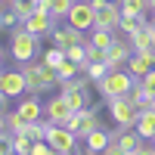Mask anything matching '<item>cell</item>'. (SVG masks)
<instances>
[{
	"instance_id": "obj_1",
	"label": "cell",
	"mask_w": 155,
	"mask_h": 155,
	"mask_svg": "<svg viewBox=\"0 0 155 155\" xmlns=\"http://www.w3.org/2000/svg\"><path fill=\"white\" fill-rule=\"evenodd\" d=\"M22 71H25V81H28V93H44V90H53V87H59V74H56V68H50L47 62L41 59V62H25L22 65Z\"/></svg>"
},
{
	"instance_id": "obj_2",
	"label": "cell",
	"mask_w": 155,
	"mask_h": 155,
	"mask_svg": "<svg viewBox=\"0 0 155 155\" xmlns=\"http://www.w3.org/2000/svg\"><path fill=\"white\" fill-rule=\"evenodd\" d=\"M9 53H12V59L16 62H31L37 53H41V37L37 34H31L25 25H16L12 28V34H9Z\"/></svg>"
},
{
	"instance_id": "obj_3",
	"label": "cell",
	"mask_w": 155,
	"mask_h": 155,
	"mask_svg": "<svg viewBox=\"0 0 155 155\" xmlns=\"http://www.w3.org/2000/svg\"><path fill=\"white\" fill-rule=\"evenodd\" d=\"M137 84V78L130 74V71H121V68H112L102 81L96 84V90H99V96L102 99H118V96H127L130 93V87Z\"/></svg>"
},
{
	"instance_id": "obj_4",
	"label": "cell",
	"mask_w": 155,
	"mask_h": 155,
	"mask_svg": "<svg viewBox=\"0 0 155 155\" xmlns=\"http://www.w3.org/2000/svg\"><path fill=\"white\" fill-rule=\"evenodd\" d=\"M65 22L71 28H78V31H93L96 28V6L90 0H74V6H71Z\"/></svg>"
},
{
	"instance_id": "obj_5",
	"label": "cell",
	"mask_w": 155,
	"mask_h": 155,
	"mask_svg": "<svg viewBox=\"0 0 155 155\" xmlns=\"http://www.w3.org/2000/svg\"><path fill=\"white\" fill-rule=\"evenodd\" d=\"M109 112L118 127H137V118H140V109L134 106L130 96H118V99H109Z\"/></svg>"
},
{
	"instance_id": "obj_6",
	"label": "cell",
	"mask_w": 155,
	"mask_h": 155,
	"mask_svg": "<svg viewBox=\"0 0 155 155\" xmlns=\"http://www.w3.org/2000/svg\"><path fill=\"white\" fill-rule=\"evenodd\" d=\"M0 90L16 99L22 93H28V81H25V71L22 68H0Z\"/></svg>"
},
{
	"instance_id": "obj_7",
	"label": "cell",
	"mask_w": 155,
	"mask_h": 155,
	"mask_svg": "<svg viewBox=\"0 0 155 155\" xmlns=\"http://www.w3.org/2000/svg\"><path fill=\"white\" fill-rule=\"evenodd\" d=\"M78 140H81V137H78L74 130H68L65 124H53V127L47 130V143L53 146L56 152H74V143H78Z\"/></svg>"
},
{
	"instance_id": "obj_8",
	"label": "cell",
	"mask_w": 155,
	"mask_h": 155,
	"mask_svg": "<svg viewBox=\"0 0 155 155\" xmlns=\"http://www.w3.org/2000/svg\"><path fill=\"white\" fill-rule=\"evenodd\" d=\"M118 25H121V3H112V0H106L102 6H96V28L118 31Z\"/></svg>"
},
{
	"instance_id": "obj_9",
	"label": "cell",
	"mask_w": 155,
	"mask_h": 155,
	"mask_svg": "<svg viewBox=\"0 0 155 155\" xmlns=\"http://www.w3.org/2000/svg\"><path fill=\"white\" fill-rule=\"evenodd\" d=\"M44 112H47V118L53 121V124H65V121L71 118V106H68V99L62 96V93L50 96V99H47V106H44Z\"/></svg>"
},
{
	"instance_id": "obj_10",
	"label": "cell",
	"mask_w": 155,
	"mask_h": 155,
	"mask_svg": "<svg viewBox=\"0 0 155 155\" xmlns=\"http://www.w3.org/2000/svg\"><path fill=\"white\" fill-rule=\"evenodd\" d=\"M84 34L87 31H78L71 25H65V28H53L50 31V41H53V47H59V50H68L71 44H87Z\"/></svg>"
},
{
	"instance_id": "obj_11",
	"label": "cell",
	"mask_w": 155,
	"mask_h": 155,
	"mask_svg": "<svg viewBox=\"0 0 155 155\" xmlns=\"http://www.w3.org/2000/svg\"><path fill=\"white\" fill-rule=\"evenodd\" d=\"M152 68H155V50H149V53H134L130 59H127V71H130L137 81L146 78Z\"/></svg>"
},
{
	"instance_id": "obj_12",
	"label": "cell",
	"mask_w": 155,
	"mask_h": 155,
	"mask_svg": "<svg viewBox=\"0 0 155 155\" xmlns=\"http://www.w3.org/2000/svg\"><path fill=\"white\" fill-rule=\"evenodd\" d=\"M22 25H25V28H28L31 34H37V37H47L50 31L56 28V19L50 16V12H34V16H28Z\"/></svg>"
},
{
	"instance_id": "obj_13",
	"label": "cell",
	"mask_w": 155,
	"mask_h": 155,
	"mask_svg": "<svg viewBox=\"0 0 155 155\" xmlns=\"http://www.w3.org/2000/svg\"><path fill=\"white\" fill-rule=\"evenodd\" d=\"M134 56V47L130 41H115L109 50H106V62H109V68H121L127 59Z\"/></svg>"
},
{
	"instance_id": "obj_14",
	"label": "cell",
	"mask_w": 155,
	"mask_h": 155,
	"mask_svg": "<svg viewBox=\"0 0 155 155\" xmlns=\"http://www.w3.org/2000/svg\"><path fill=\"white\" fill-rule=\"evenodd\" d=\"M16 112L22 115V118L25 121H41L44 118V106H41V99H37L34 93H28V96H25V99H19V106H16Z\"/></svg>"
},
{
	"instance_id": "obj_15",
	"label": "cell",
	"mask_w": 155,
	"mask_h": 155,
	"mask_svg": "<svg viewBox=\"0 0 155 155\" xmlns=\"http://www.w3.org/2000/svg\"><path fill=\"white\" fill-rule=\"evenodd\" d=\"M74 115H78V137H81V140H84L87 134H93L96 127H99V118H96V106H93V109L87 106V109H81V112H74Z\"/></svg>"
},
{
	"instance_id": "obj_16",
	"label": "cell",
	"mask_w": 155,
	"mask_h": 155,
	"mask_svg": "<svg viewBox=\"0 0 155 155\" xmlns=\"http://www.w3.org/2000/svg\"><path fill=\"white\" fill-rule=\"evenodd\" d=\"M109 143H112V130H102V127H96L93 134L84 137V146H87L90 152H96V155H102V149H106Z\"/></svg>"
},
{
	"instance_id": "obj_17",
	"label": "cell",
	"mask_w": 155,
	"mask_h": 155,
	"mask_svg": "<svg viewBox=\"0 0 155 155\" xmlns=\"http://www.w3.org/2000/svg\"><path fill=\"white\" fill-rule=\"evenodd\" d=\"M137 134L143 140H155V109H143L137 118Z\"/></svg>"
},
{
	"instance_id": "obj_18",
	"label": "cell",
	"mask_w": 155,
	"mask_h": 155,
	"mask_svg": "<svg viewBox=\"0 0 155 155\" xmlns=\"http://www.w3.org/2000/svg\"><path fill=\"white\" fill-rule=\"evenodd\" d=\"M121 3V16H130V19H146L149 12V0H118Z\"/></svg>"
},
{
	"instance_id": "obj_19",
	"label": "cell",
	"mask_w": 155,
	"mask_h": 155,
	"mask_svg": "<svg viewBox=\"0 0 155 155\" xmlns=\"http://www.w3.org/2000/svg\"><path fill=\"white\" fill-rule=\"evenodd\" d=\"M127 96L134 99V106H137L140 112H143V109H152V93H149V90H146L143 84H140V81L130 87V93H127Z\"/></svg>"
},
{
	"instance_id": "obj_20",
	"label": "cell",
	"mask_w": 155,
	"mask_h": 155,
	"mask_svg": "<svg viewBox=\"0 0 155 155\" xmlns=\"http://www.w3.org/2000/svg\"><path fill=\"white\" fill-rule=\"evenodd\" d=\"M81 71H87V74H90V81L99 84L112 68H109V62H90V59H87V62H81Z\"/></svg>"
},
{
	"instance_id": "obj_21",
	"label": "cell",
	"mask_w": 155,
	"mask_h": 155,
	"mask_svg": "<svg viewBox=\"0 0 155 155\" xmlns=\"http://www.w3.org/2000/svg\"><path fill=\"white\" fill-rule=\"evenodd\" d=\"M118 37H115V31H109V28H93L90 31V44H96V47H102V50H109Z\"/></svg>"
},
{
	"instance_id": "obj_22",
	"label": "cell",
	"mask_w": 155,
	"mask_h": 155,
	"mask_svg": "<svg viewBox=\"0 0 155 155\" xmlns=\"http://www.w3.org/2000/svg\"><path fill=\"white\" fill-rule=\"evenodd\" d=\"M6 6H9V9H16V12H19V19L25 22L28 16H34V12H37V0H9Z\"/></svg>"
},
{
	"instance_id": "obj_23",
	"label": "cell",
	"mask_w": 155,
	"mask_h": 155,
	"mask_svg": "<svg viewBox=\"0 0 155 155\" xmlns=\"http://www.w3.org/2000/svg\"><path fill=\"white\" fill-rule=\"evenodd\" d=\"M62 93V90H59ZM68 99V106H71V112H81V109H87L90 102H87V90H68V93H62Z\"/></svg>"
},
{
	"instance_id": "obj_24",
	"label": "cell",
	"mask_w": 155,
	"mask_h": 155,
	"mask_svg": "<svg viewBox=\"0 0 155 155\" xmlns=\"http://www.w3.org/2000/svg\"><path fill=\"white\" fill-rule=\"evenodd\" d=\"M65 59H68V56H65V50H59V47H50V50H44V62H47L50 68H59Z\"/></svg>"
},
{
	"instance_id": "obj_25",
	"label": "cell",
	"mask_w": 155,
	"mask_h": 155,
	"mask_svg": "<svg viewBox=\"0 0 155 155\" xmlns=\"http://www.w3.org/2000/svg\"><path fill=\"white\" fill-rule=\"evenodd\" d=\"M71 6H74V0H53V6H50V16H53L56 22H59V19H68Z\"/></svg>"
},
{
	"instance_id": "obj_26",
	"label": "cell",
	"mask_w": 155,
	"mask_h": 155,
	"mask_svg": "<svg viewBox=\"0 0 155 155\" xmlns=\"http://www.w3.org/2000/svg\"><path fill=\"white\" fill-rule=\"evenodd\" d=\"M25 127H28V121L19 112H6V130L9 134H25Z\"/></svg>"
},
{
	"instance_id": "obj_27",
	"label": "cell",
	"mask_w": 155,
	"mask_h": 155,
	"mask_svg": "<svg viewBox=\"0 0 155 155\" xmlns=\"http://www.w3.org/2000/svg\"><path fill=\"white\" fill-rule=\"evenodd\" d=\"M143 22H146V19H130V16H121V25H118V31H121L124 37H130V34H137L140 28H143Z\"/></svg>"
},
{
	"instance_id": "obj_28",
	"label": "cell",
	"mask_w": 155,
	"mask_h": 155,
	"mask_svg": "<svg viewBox=\"0 0 155 155\" xmlns=\"http://www.w3.org/2000/svg\"><path fill=\"white\" fill-rule=\"evenodd\" d=\"M12 146H16V155H31L34 140H31L28 134H12Z\"/></svg>"
},
{
	"instance_id": "obj_29",
	"label": "cell",
	"mask_w": 155,
	"mask_h": 155,
	"mask_svg": "<svg viewBox=\"0 0 155 155\" xmlns=\"http://www.w3.org/2000/svg\"><path fill=\"white\" fill-rule=\"evenodd\" d=\"M56 74H59V84H62V81H71V78L81 74V65H74V62H68V59H65V62L56 68Z\"/></svg>"
},
{
	"instance_id": "obj_30",
	"label": "cell",
	"mask_w": 155,
	"mask_h": 155,
	"mask_svg": "<svg viewBox=\"0 0 155 155\" xmlns=\"http://www.w3.org/2000/svg\"><path fill=\"white\" fill-rule=\"evenodd\" d=\"M65 56H68V62H74V65L87 62V44H71V47L65 50Z\"/></svg>"
},
{
	"instance_id": "obj_31",
	"label": "cell",
	"mask_w": 155,
	"mask_h": 155,
	"mask_svg": "<svg viewBox=\"0 0 155 155\" xmlns=\"http://www.w3.org/2000/svg\"><path fill=\"white\" fill-rule=\"evenodd\" d=\"M16 25H22V19H19V12L16 9H0V28H16Z\"/></svg>"
},
{
	"instance_id": "obj_32",
	"label": "cell",
	"mask_w": 155,
	"mask_h": 155,
	"mask_svg": "<svg viewBox=\"0 0 155 155\" xmlns=\"http://www.w3.org/2000/svg\"><path fill=\"white\" fill-rule=\"evenodd\" d=\"M87 59H90V62H106V50L87 41Z\"/></svg>"
},
{
	"instance_id": "obj_33",
	"label": "cell",
	"mask_w": 155,
	"mask_h": 155,
	"mask_svg": "<svg viewBox=\"0 0 155 155\" xmlns=\"http://www.w3.org/2000/svg\"><path fill=\"white\" fill-rule=\"evenodd\" d=\"M0 155H16V146H12V134H0Z\"/></svg>"
},
{
	"instance_id": "obj_34",
	"label": "cell",
	"mask_w": 155,
	"mask_h": 155,
	"mask_svg": "<svg viewBox=\"0 0 155 155\" xmlns=\"http://www.w3.org/2000/svg\"><path fill=\"white\" fill-rule=\"evenodd\" d=\"M31 155H56V149L47 143V140H41V143H34L31 146Z\"/></svg>"
},
{
	"instance_id": "obj_35",
	"label": "cell",
	"mask_w": 155,
	"mask_h": 155,
	"mask_svg": "<svg viewBox=\"0 0 155 155\" xmlns=\"http://www.w3.org/2000/svg\"><path fill=\"white\" fill-rule=\"evenodd\" d=\"M140 84H143V87H146V90H149V93H152V96H155V68H152V71H149V74H146V78H140Z\"/></svg>"
},
{
	"instance_id": "obj_36",
	"label": "cell",
	"mask_w": 155,
	"mask_h": 155,
	"mask_svg": "<svg viewBox=\"0 0 155 155\" xmlns=\"http://www.w3.org/2000/svg\"><path fill=\"white\" fill-rule=\"evenodd\" d=\"M102 155H127V152H124V149H121V146H118V143L112 140V143H109L106 149H102Z\"/></svg>"
},
{
	"instance_id": "obj_37",
	"label": "cell",
	"mask_w": 155,
	"mask_h": 155,
	"mask_svg": "<svg viewBox=\"0 0 155 155\" xmlns=\"http://www.w3.org/2000/svg\"><path fill=\"white\" fill-rule=\"evenodd\" d=\"M134 155H155V146H146V143H140L134 149Z\"/></svg>"
},
{
	"instance_id": "obj_38",
	"label": "cell",
	"mask_w": 155,
	"mask_h": 155,
	"mask_svg": "<svg viewBox=\"0 0 155 155\" xmlns=\"http://www.w3.org/2000/svg\"><path fill=\"white\" fill-rule=\"evenodd\" d=\"M6 106H9V96L0 90V115H6Z\"/></svg>"
},
{
	"instance_id": "obj_39",
	"label": "cell",
	"mask_w": 155,
	"mask_h": 155,
	"mask_svg": "<svg viewBox=\"0 0 155 155\" xmlns=\"http://www.w3.org/2000/svg\"><path fill=\"white\" fill-rule=\"evenodd\" d=\"M50 6H53V0H37V12H50Z\"/></svg>"
},
{
	"instance_id": "obj_40",
	"label": "cell",
	"mask_w": 155,
	"mask_h": 155,
	"mask_svg": "<svg viewBox=\"0 0 155 155\" xmlns=\"http://www.w3.org/2000/svg\"><path fill=\"white\" fill-rule=\"evenodd\" d=\"M65 127H68V130H74V134H78V115H74V112H71V118L65 121Z\"/></svg>"
},
{
	"instance_id": "obj_41",
	"label": "cell",
	"mask_w": 155,
	"mask_h": 155,
	"mask_svg": "<svg viewBox=\"0 0 155 155\" xmlns=\"http://www.w3.org/2000/svg\"><path fill=\"white\" fill-rule=\"evenodd\" d=\"M149 12H152V16H155V0H149Z\"/></svg>"
},
{
	"instance_id": "obj_42",
	"label": "cell",
	"mask_w": 155,
	"mask_h": 155,
	"mask_svg": "<svg viewBox=\"0 0 155 155\" xmlns=\"http://www.w3.org/2000/svg\"><path fill=\"white\" fill-rule=\"evenodd\" d=\"M90 3H93V6H102V3H106V0H90Z\"/></svg>"
},
{
	"instance_id": "obj_43",
	"label": "cell",
	"mask_w": 155,
	"mask_h": 155,
	"mask_svg": "<svg viewBox=\"0 0 155 155\" xmlns=\"http://www.w3.org/2000/svg\"><path fill=\"white\" fill-rule=\"evenodd\" d=\"M74 155H96V152H90V149H87V152H74Z\"/></svg>"
},
{
	"instance_id": "obj_44",
	"label": "cell",
	"mask_w": 155,
	"mask_h": 155,
	"mask_svg": "<svg viewBox=\"0 0 155 155\" xmlns=\"http://www.w3.org/2000/svg\"><path fill=\"white\" fill-rule=\"evenodd\" d=\"M152 109H155V96H152Z\"/></svg>"
},
{
	"instance_id": "obj_45",
	"label": "cell",
	"mask_w": 155,
	"mask_h": 155,
	"mask_svg": "<svg viewBox=\"0 0 155 155\" xmlns=\"http://www.w3.org/2000/svg\"><path fill=\"white\" fill-rule=\"evenodd\" d=\"M152 25H155V16H152Z\"/></svg>"
},
{
	"instance_id": "obj_46",
	"label": "cell",
	"mask_w": 155,
	"mask_h": 155,
	"mask_svg": "<svg viewBox=\"0 0 155 155\" xmlns=\"http://www.w3.org/2000/svg\"><path fill=\"white\" fill-rule=\"evenodd\" d=\"M0 59H3V53H0Z\"/></svg>"
},
{
	"instance_id": "obj_47",
	"label": "cell",
	"mask_w": 155,
	"mask_h": 155,
	"mask_svg": "<svg viewBox=\"0 0 155 155\" xmlns=\"http://www.w3.org/2000/svg\"><path fill=\"white\" fill-rule=\"evenodd\" d=\"M152 146H155V140H152Z\"/></svg>"
},
{
	"instance_id": "obj_48",
	"label": "cell",
	"mask_w": 155,
	"mask_h": 155,
	"mask_svg": "<svg viewBox=\"0 0 155 155\" xmlns=\"http://www.w3.org/2000/svg\"><path fill=\"white\" fill-rule=\"evenodd\" d=\"M0 9H3V6H0Z\"/></svg>"
}]
</instances>
